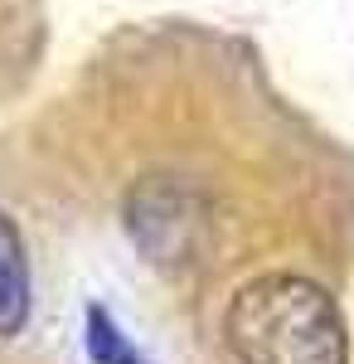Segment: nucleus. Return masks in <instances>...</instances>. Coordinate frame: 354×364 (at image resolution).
<instances>
[{"instance_id":"f257e3e1","label":"nucleus","mask_w":354,"mask_h":364,"mask_svg":"<svg viewBox=\"0 0 354 364\" xmlns=\"http://www.w3.org/2000/svg\"><path fill=\"white\" fill-rule=\"evenodd\" d=\"M223 340L243 364H350L335 296L296 272H267L238 287L223 311Z\"/></svg>"},{"instance_id":"20e7f679","label":"nucleus","mask_w":354,"mask_h":364,"mask_svg":"<svg viewBox=\"0 0 354 364\" xmlns=\"http://www.w3.org/2000/svg\"><path fill=\"white\" fill-rule=\"evenodd\" d=\"M82 345H87V360H92V364H146V355L127 340V331H122L102 306H87Z\"/></svg>"},{"instance_id":"f03ea898","label":"nucleus","mask_w":354,"mask_h":364,"mask_svg":"<svg viewBox=\"0 0 354 364\" xmlns=\"http://www.w3.org/2000/svg\"><path fill=\"white\" fill-rule=\"evenodd\" d=\"M199 195L175 175H146L127 195V228L151 262H180L199 243Z\"/></svg>"},{"instance_id":"7ed1b4c3","label":"nucleus","mask_w":354,"mask_h":364,"mask_svg":"<svg viewBox=\"0 0 354 364\" xmlns=\"http://www.w3.org/2000/svg\"><path fill=\"white\" fill-rule=\"evenodd\" d=\"M29 321V252L20 224L0 209V340L20 336Z\"/></svg>"}]
</instances>
